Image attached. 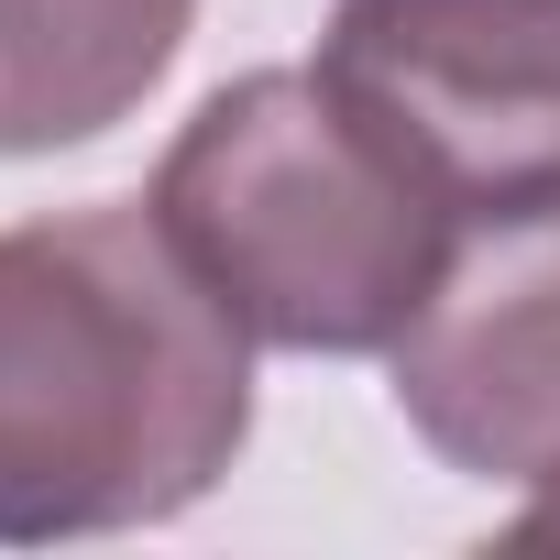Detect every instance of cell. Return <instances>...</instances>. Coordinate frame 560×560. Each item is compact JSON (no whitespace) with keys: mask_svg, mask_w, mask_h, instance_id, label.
<instances>
[{"mask_svg":"<svg viewBox=\"0 0 560 560\" xmlns=\"http://www.w3.org/2000/svg\"><path fill=\"white\" fill-rule=\"evenodd\" d=\"M253 440V341L132 198L0 231V549L187 516Z\"/></svg>","mask_w":560,"mask_h":560,"instance_id":"cell-1","label":"cell"},{"mask_svg":"<svg viewBox=\"0 0 560 560\" xmlns=\"http://www.w3.org/2000/svg\"><path fill=\"white\" fill-rule=\"evenodd\" d=\"M165 242L264 352H396L429 308L462 220L319 89V67H253L187 110L154 165Z\"/></svg>","mask_w":560,"mask_h":560,"instance_id":"cell-2","label":"cell"},{"mask_svg":"<svg viewBox=\"0 0 560 560\" xmlns=\"http://www.w3.org/2000/svg\"><path fill=\"white\" fill-rule=\"evenodd\" d=\"M319 89L462 231L560 198V0H341Z\"/></svg>","mask_w":560,"mask_h":560,"instance_id":"cell-3","label":"cell"},{"mask_svg":"<svg viewBox=\"0 0 560 560\" xmlns=\"http://www.w3.org/2000/svg\"><path fill=\"white\" fill-rule=\"evenodd\" d=\"M385 363L396 418L451 472L538 483L560 462V198L472 220Z\"/></svg>","mask_w":560,"mask_h":560,"instance_id":"cell-4","label":"cell"},{"mask_svg":"<svg viewBox=\"0 0 560 560\" xmlns=\"http://www.w3.org/2000/svg\"><path fill=\"white\" fill-rule=\"evenodd\" d=\"M187 23L198 0H0V154H67L132 121Z\"/></svg>","mask_w":560,"mask_h":560,"instance_id":"cell-5","label":"cell"},{"mask_svg":"<svg viewBox=\"0 0 560 560\" xmlns=\"http://www.w3.org/2000/svg\"><path fill=\"white\" fill-rule=\"evenodd\" d=\"M505 549H560V462L538 472V494L505 516Z\"/></svg>","mask_w":560,"mask_h":560,"instance_id":"cell-6","label":"cell"}]
</instances>
